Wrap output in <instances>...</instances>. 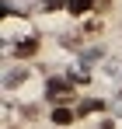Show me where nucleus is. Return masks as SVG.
Segmentation results:
<instances>
[{
	"instance_id": "1",
	"label": "nucleus",
	"mask_w": 122,
	"mask_h": 129,
	"mask_svg": "<svg viewBox=\"0 0 122 129\" xmlns=\"http://www.w3.org/2000/svg\"><path fill=\"white\" fill-rule=\"evenodd\" d=\"M77 91H80V87L73 84L70 77H49V80H45V101H49V108H56V105H77V101H80Z\"/></svg>"
},
{
	"instance_id": "2",
	"label": "nucleus",
	"mask_w": 122,
	"mask_h": 129,
	"mask_svg": "<svg viewBox=\"0 0 122 129\" xmlns=\"http://www.w3.org/2000/svg\"><path fill=\"white\" fill-rule=\"evenodd\" d=\"M39 52H42V35H21L11 49H4V56H11V59H18V63L35 59Z\"/></svg>"
},
{
	"instance_id": "3",
	"label": "nucleus",
	"mask_w": 122,
	"mask_h": 129,
	"mask_svg": "<svg viewBox=\"0 0 122 129\" xmlns=\"http://www.w3.org/2000/svg\"><path fill=\"white\" fill-rule=\"evenodd\" d=\"M49 126H56V129H70L73 122H80L77 119V105H56V108H49Z\"/></svg>"
},
{
	"instance_id": "4",
	"label": "nucleus",
	"mask_w": 122,
	"mask_h": 129,
	"mask_svg": "<svg viewBox=\"0 0 122 129\" xmlns=\"http://www.w3.org/2000/svg\"><path fill=\"white\" fill-rule=\"evenodd\" d=\"M94 115H108V101H101V98H80L77 101V119H94Z\"/></svg>"
},
{
	"instance_id": "5",
	"label": "nucleus",
	"mask_w": 122,
	"mask_h": 129,
	"mask_svg": "<svg viewBox=\"0 0 122 129\" xmlns=\"http://www.w3.org/2000/svg\"><path fill=\"white\" fill-rule=\"evenodd\" d=\"M98 11V0H70L66 4V14L73 18V21H80V18H91Z\"/></svg>"
},
{
	"instance_id": "6",
	"label": "nucleus",
	"mask_w": 122,
	"mask_h": 129,
	"mask_svg": "<svg viewBox=\"0 0 122 129\" xmlns=\"http://www.w3.org/2000/svg\"><path fill=\"white\" fill-rule=\"evenodd\" d=\"M28 80H32V70H28V66H14V70H7V73H4V87H7V91L28 84Z\"/></svg>"
},
{
	"instance_id": "7",
	"label": "nucleus",
	"mask_w": 122,
	"mask_h": 129,
	"mask_svg": "<svg viewBox=\"0 0 122 129\" xmlns=\"http://www.w3.org/2000/svg\"><path fill=\"white\" fill-rule=\"evenodd\" d=\"M59 45H63V49H70V52H80V49H84V31H80V24H77V31L59 35Z\"/></svg>"
},
{
	"instance_id": "8",
	"label": "nucleus",
	"mask_w": 122,
	"mask_h": 129,
	"mask_svg": "<svg viewBox=\"0 0 122 129\" xmlns=\"http://www.w3.org/2000/svg\"><path fill=\"white\" fill-rule=\"evenodd\" d=\"M80 31H84V39H98V35H105V18H87V21L80 24Z\"/></svg>"
},
{
	"instance_id": "9",
	"label": "nucleus",
	"mask_w": 122,
	"mask_h": 129,
	"mask_svg": "<svg viewBox=\"0 0 122 129\" xmlns=\"http://www.w3.org/2000/svg\"><path fill=\"white\" fill-rule=\"evenodd\" d=\"M42 101H32V105H21V122H35V119H42V115H49V112H42Z\"/></svg>"
},
{
	"instance_id": "10",
	"label": "nucleus",
	"mask_w": 122,
	"mask_h": 129,
	"mask_svg": "<svg viewBox=\"0 0 122 129\" xmlns=\"http://www.w3.org/2000/svg\"><path fill=\"white\" fill-rule=\"evenodd\" d=\"M66 4H70V0H39V7L45 14H59V11H66Z\"/></svg>"
},
{
	"instance_id": "11",
	"label": "nucleus",
	"mask_w": 122,
	"mask_h": 129,
	"mask_svg": "<svg viewBox=\"0 0 122 129\" xmlns=\"http://www.w3.org/2000/svg\"><path fill=\"white\" fill-rule=\"evenodd\" d=\"M66 77H70V80H73V84H77V87H87V84H91V73H87L84 66H77V70H70Z\"/></svg>"
}]
</instances>
